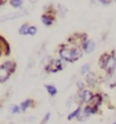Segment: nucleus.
I'll list each match as a JSON object with an SVG mask.
<instances>
[{"instance_id":"dca6fc26","label":"nucleus","mask_w":116,"mask_h":124,"mask_svg":"<svg viewBox=\"0 0 116 124\" xmlns=\"http://www.w3.org/2000/svg\"><path fill=\"white\" fill-rule=\"evenodd\" d=\"M4 65H5L6 67L9 69V71H10L11 73L14 72L15 69H16V65H15L14 62H12V61H7V62H5V63H4Z\"/></svg>"},{"instance_id":"5701e85b","label":"nucleus","mask_w":116,"mask_h":124,"mask_svg":"<svg viewBox=\"0 0 116 124\" xmlns=\"http://www.w3.org/2000/svg\"><path fill=\"white\" fill-rule=\"evenodd\" d=\"M99 1V3H101V4H103V5H109L110 4V0H98Z\"/></svg>"},{"instance_id":"bb28decb","label":"nucleus","mask_w":116,"mask_h":124,"mask_svg":"<svg viewBox=\"0 0 116 124\" xmlns=\"http://www.w3.org/2000/svg\"><path fill=\"white\" fill-rule=\"evenodd\" d=\"M10 124H14V123H10Z\"/></svg>"},{"instance_id":"6e6552de","label":"nucleus","mask_w":116,"mask_h":124,"mask_svg":"<svg viewBox=\"0 0 116 124\" xmlns=\"http://www.w3.org/2000/svg\"><path fill=\"white\" fill-rule=\"evenodd\" d=\"M55 17L50 14H44L41 16V22L46 26V27H50V26L54 23Z\"/></svg>"},{"instance_id":"412c9836","label":"nucleus","mask_w":116,"mask_h":124,"mask_svg":"<svg viewBox=\"0 0 116 124\" xmlns=\"http://www.w3.org/2000/svg\"><path fill=\"white\" fill-rule=\"evenodd\" d=\"M37 31H38L37 27H35V26H30V27H29V33H28V35L34 36V35L37 34Z\"/></svg>"},{"instance_id":"423d86ee","label":"nucleus","mask_w":116,"mask_h":124,"mask_svg":"<svg viewBox=\"0 0 116 124\" xmlns=\"http://www.w3.org/2000/svg\"><path fill=\"white\" fill-rule=\"evenodd\" d=\"M11 72L9 71V69H8L7 67L4 64H2L1 66H0V82H5L7 81L8 79H9V77L11 76Z\"/></svg>"},{"instance_id":"a211bd4d","label":"nucleus","mask_w":116,"mask_h":124,"mask_svg":"<svg viewBox=\"0 0 116 124\" xmlns=\"http://www.w3.org/2000/svg\"><path fill=\"white\" fill-rule=\"evenodd\" d=\"M89 71H90V64H84L81 68V74L86 75L87 73H89Z\"/></svg>"},{"instance_id":"9b49d317","label":"nucleus","mask_w":116,"mask_h":124,"mask_svg":"<svg viewBox=\"0 0 116 124\" xmlns=\"http://www.w3.org/2000/svg\"><path fill=\"white\" fill-rule=\"evenodd\" d=\"M34 104H35V101H34L33 100H31V99H26V100L23 101L20 103V105H19L20 111H21V112H26V111L28 110L29 108L33 107Z\"/></svg>"},{"instance_id":"aec40b11","label":"nucleus","mask_w":116,"mask_h":124,"mask_svg":"<svg viewBox=\"0 0 116 124\" xmlns=\"http://www.w3.org/2000/svg\"><path fill=\"white\" fill-rule=\"evenodd\" d=\"M10 112H11L12 114H19V112H21V111H20L19 106H17V105H12L11 108H10Z\"/></svg>"},{"instance_id":"39448f33","label":"nucleus","mask_w":116,"mask_h":124,"mask_svg":"<svg viewBox=\"0 0 116 124\" xmlns=\"http://www.w3.org/2000/svg\"><path fill=\"white\" fill-rule=\"evenodd\" d=\"M28 14H29L28 10H25V9H20L19 11H14V12H10V14H7V15L0 17V22H7V21L16 20V19H19V17H23V16H26Z\"/></svg>"},{"instance_id":"f03ea898","label":"nucleus","mask_w":116,"mask_h":124,"mask_svg":"<svg viewBox=\"0 0 116 124\" xmlns=\"http://www.w3.org/2000/svg\"><path fill=\"white\" fill-rule=\"evenodd\" d=\"M100 65L108 74H113L116 69V56L114 54V51L112 54H102L100 59Z\"/></svg>"},{"instance_id":"b1692460","label":"nucleus","mask_w":116,"mask_h":124,"mask_svg":"<svg viewBox=\"0 0 116 124\" xmlns=\"http://www.w3.org/2000/svg\"><path fill=\"white\" fill-rule=\"evenodd\" d=\"M8 1H9V0H0V5H3V4H5Z\"/></svg>"},{"instance_id":"9d476101","label":"nucleus","mask_w":116,"mask_h":124,"mask_svg":"<svg viewBox=\"0 0 116 124\" xmlns=\"http://www.w3.org/2000/svg\"><path fill=\"white\" fill-rule=\"evenodd\" d=\"M10 52L9 45L5 41V39L0 37V55L1 54H8Z\"/></svg>"},{"instance_id":"a878e982","label":"nucleus","mask_w":116,"mask_h":124,"mask_svg":"<svg viewBox=\"0 0 116 124\" xmlns=\"http://www.w3.org/2000/svg\"><path fill=\"white\" fill-rule=\"evenodd\" d=\"M113 124H116V122H114V123H113Z\"/></svg>"},{"instance_id":"4468645a","label":"nucleus","mask_w":116,"mask_h":124,"mask_svg":"<svg viewBox=\"0 0 116 124\" xmlns=\"http://www.w3.org/2000/svg\"><path fill=\"white\" fill-rule=\"evenodd\" d=\"M45 88H46L47 92L51 96H55L57 94V88L54 85H49V84H47V85H45Z\"/></svg>"},{"instance_id":"20e7f679","label":"nucleus","mask_w":116,"mask_h":124,"mask_svg":"<svg viewBox=\"0 0 116 124\" xmlns=\"http://www.w3.org/2000/svg\"><path fill=\"white\" fill-rule=\"evenodd\" d=\"M93 96V92L90 89H86V88H82L79 89L77 94V100H78V104H89Z\"/></svg>"},{"instance_id":"6ab92c4d","label":"nucleus","mask_w":116,"mask_h":124,"mask_svg":"<svg viewBox=\"0 0 116 124\" xmlns=\"http://www.w3.org/2000/svg\"><path fill=\"white\" fill-rule=\"evenodd\" d=\"M58 11H59L60 16H64L67 12V8L64 7L63 5H58Z\"/></svg>"},{"instance_id":"f257e3e1","label":"nucleus","mask_w":116,"mask_h":124,"mask_svg":"<svg viewBox=\"0 0 116 124\" xmlns=\"http://www.w3.org/2000/svg\"><path fill=\"white\" fill-rule=\"evenodd\" d=\"M59 55L62 61L73 63L83 56V48L79 46H63L60 48Z\"/></svg>"},{"instance_id":"2eb2a0df","label":"nucleus","mask_w":116,"mask_h":124,"mask_svg":"<svg viewBox=\"0 0 116 124\" xmlns=\"http://www.w3.org/2000/svg\"><path fill=\"white\" fill-rule=\"evenodd\" d=\"M29 27H30V26L28 24L21 25L19 27V35H28V33H29Z\"/></svg>"},{"instance_id":"0eeeda50","label":"nucleus","mask_w":116,"mask_h":124,"mask_svg":"<svg viewBox=\"0 0 116 124\" xmlns=\"http://www.w3.org/2000/svg\"><path fill=\"white\" fill-rule=\"evenodd\" d=\"M96 47V44L95 42H94L93 40H91V39H86V40L84 41V43L82 44V48L84 52H87V54H91V52L94 51V49H95Z\"/></svg>"},{"instance_id":"ddd939ff","label":"nucleus","mask_w":116,"mask_h":124,"mask_svg":"<svg viewBox=\"0 0 116 124\" xmlns=\"http://www.w3.org/2000/svg\"><path fill=\"white\" fill-rule=\"evenodd\" d=\"M82 110H83V108H82V106H78V107L75 109L73 112H71L68 116H67V120H73L74 118H77V116L79 115V113L82 112Z\"/></svg>"},{"instance_id":"1a4fd4ad","label":"nucleus","mask_w":116,"mask_h":124,"mask_svg":"<svg viewBox=\"0 0 116 124\" xmlns=\"http://www.w3.org/2000/svg\"><path fill=\"white\" fill-rule=\"evenodd\" d=\"M102 101H103L102 95L99 93H96V94H93L92 99L90 101H89L88 105L93 106V107H96V108H99V106H101V104H102Z\"/></svg>"},{"instance_id":"7ed1b4c3","label":"nucleus","mask_w":116,"mask_h":124,"mask_svg":"<svg viewBox=\"0 0 116 124\" xmlns=\"http://www.w3.org/2000/svg\"><path fill=\"white\" fill-rule=\"evenodd\" d=\"M63 64L61 60H53L50 59L49 62L45 65V70L49 73H56L58 71H61L63 69Z\"/></svg>"},{"instance_id":"4be33fe9","label":"nucleus","mask_w":116,"mask_h":124,"mask_svg":"<svg viewBox=\"0 0 116 124\" xmlns=\"http://www.w3.org/2000/svg\"><path fill=\"white\" fill-rule=\"evenodd\" d=\"M50 117H51V113H50V112L46 113V115L44 116V118H43V120H42L41 124H47V123H48V121L50 120Z\"/></svg>"},{"instance_id":"f3484780","label":"nucleus","mask_w":116,"mask_h":124,"mask_svg":"<svg viewBox=\"0 0 116 124\" xmlns=\"http://www.w3.org/2000/svg\"><path fill=\"white\" fill-rule=\"evenodd\" d=\"M9 3L12 7L14 8H19L24 4V0H9Z\"/></svg>"},{"instance_id":"f8f14e48","label":"nucleus","mask_w":116,"mask_h":124,"mask_svg":"<svg viewBox=\"0 0 116 124\" xmlns=\"http://www.w3.org/2000/svg\"><path fill=\"white\" fill-rule=\"evenodd\" d=\"M87 83L89 86H95L96 84L98 83V78L96 76V74L94 73H89L87 75Z\"/></svg>"},{"instance_id":"393cba45","label":"nucleus","mask_w":116,"mask_h":124,"mask_svg":"<svg viewBox=\"0 0 116 124\" xmlns=\"http://www.w3.org/2000/svg\"><path fill=\"white\" fill-rule=\"evenodd\" d=\"M39 1V0H30V2L31 3H37Z\"/></svg>"}]
</instances>
